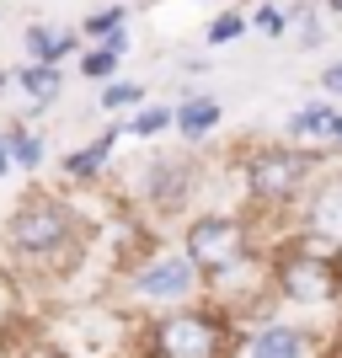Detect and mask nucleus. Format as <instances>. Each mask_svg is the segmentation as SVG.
Masks as SVG:
<instances>
[{"instance_id":"nucleus-2","label":"nucleus","mask_w":342,"mask_h":358,"mask_svg":"<svg viewBox=\"0 0 342 358\" xmlns=\"http://www.w3.org/2000/svg\"><path fill=\"white\" fill-rule=\"evenodd\" d=\"M230 353V310L225 305H177L155 315L139 337V358H225Z\"/></svg>"},{"instance_id":"nucleus-24","label":"nucleus","mask_w":342,"mask_h":358,"mask_svg":"<svg viewBox=\"0 0 342 358\" xmlns=\"http://www.w3.org/2000/svg\"><path fill=\"white\" fill-rule=\"evenodd\" d=\"M327 145H332V150H337V155H342V113H337V118H332V129H327Z\"/></svg>"},{"instance_id":"nucleus-18","label":"nucleus","mask_w":342,"mask_h":358,"mask_svg":"<svg viewBox=\"0 0 342 358\" xmlns=\"http://www.w3.org/2000/svg\"><path fill=\"white\" fill-rule=\"evenodd\" d=\"M22 331V284L11 268H0V343H11Z\"/></svg>"},{"instance_id":"nucleus-20","label":"nucleus","mask_w":342,"mask_h":358,"mask_svg":"<svg viewBox=\"0 0 342 358\" xmlns=\"http://www.w3.org/2000/svg\"><path fill=\"white\" fill-rule=\"evenodd\" d=\"M118 27H129V6H102V11H91L80 22V38L97 43V38H107V32H118Z\"/></svg>"},{"instance_id":"nucleus-3","label":"nucleus","mask_w":342,"mask_h":358,"mask_svg":"<svg viewBox=\"0 0 342 358\" xmlns=\"http://www.w3.org/2000/svg\"><path fill=\"white\" fill-rule=\"evenodd\" d=\"M252 246H257L252 224L236 220V214H193L187 230H182V252L198 262V273H204L208 289H225L236 273L257 268Z\"/></svg>"},{"instance_id":"nucleus-15","label":"nucleus","mask_w":342,"mask_h":358,"mask_svg":"<svg viewBox=\"0 0 342 358\" xmlns=\"http://www.w3.org/2000/svg\"><path fill=\"white\" fill-rule=\"evenodd\" d=\"M187 171H193V166L187 161H171V155H161V161H150L145 166V187H150V198H155V203H177L182 193H187Z\"/></svg>"},{"instance_id":"nucleus-10","label":"nucleus","mask_w":342,"mask_h":358,"mask_svg":"<svg viewBox=\"0 0 342 358\" xmlns=\"http://www.w3.org/2000/svg\"><path fill=\"white\" fill-rule=\"evenodd\" d=\"M80 43H86V38H80V27H48V22H27V27H22V59L64 64Z\"/></svg>"},{"instance_id":"nucleus-4","label":"nucleus","mask_w":342,"mask_h":358,"mask_svg":"<svg viewBox=\"0 0 342 358\" xmlns=\"http://www.w3.org/2000/svg\"><path fill=\"white\" fill-rule=\"evenodd\" d=\"M315 166L321 155L315 150H294V145H273V150H252L241 177H246V193L262 209H289L305 198V187L315 182Z\"/></svg>"},{"instance_id":"nucleus-5","label":"nucleus","mask_w":342,"mask_h":358,"mask_svg":"<svg viewBox=\"0 0 342 358\" xmlns=\"http://www.w3.org/2000/svg\"><path fill=\"white\" fill-rule=\"evenodd\" d=\"M273 289L289 305H337L342 299V257L321 252L315 241L299 236L273 257Z\"/></svg>"},{"instance_id":"nucleus-22","label":"nucleus","mask_w":342,"mask_h":358,"mask_svg":"<svg viewBox=\"0 0 342 358\" xmlns=\"http://www.w3.org/2000/svg\"><path fill=\"white\" fill-rule=\"evenodd\" d=\"M252 27H257V32H268V38H278V32L289 27V16H283V11H273V6H262V11L252 16Z\"/></svg>"},{"instance_id":"nucleus-1","label":"nucleus","mask_w":342,"mask_h":358,"mask_svg":"<svg viewBox=\"0 0 342 358\" xmlns=\"http://www.w3.org/2000/svg\"><path fill=\"white\" fill-rule=\"evenodd\" d=\"M6 252L22 262V268L43 273V268H70L75 257L86 252V220L64 193H48V187H32L11 203L6 214Z\"/></svg>"},{"instance_id":"nucleus-6","label":"nucleus","mask_w":342,"mask_h":358,"mask_svg":"<svg viewBox=\"0 0 342 358\" xmlns=\"http://www.w3.org/2000/svg\"><path fill=\"white\" fill-rule=\"evenodd\" d=\"M198 289H204V273H198V262L187 252H155L129 273V294L150 299V305H182Z\"/></svg>"},{"instance_id":"nucleus-27","label":"nucleus","mask_w":342,"mask_h":358,"mask_svg":"<svg viewBox=\"0 0 342 358\" xmlns=\"http://www.w3.org/2000/svg\"><path fill=\"white\" fill-rule=\"evenodd\" d=\"M32 358H64V353H32Z\"/></svg>"},{"instance_id":"nucleus-9","label":"nucleus","mask_w":342,"mask_h":358,"mask_svg":"<svg viewBox=\"0 0 342 358\" xmlns=\"http://www.w3.org/2000/svg\"><path fill=\"white\" fill-rule=\"evenodd\" d=\"M241 348H246V358H311L315 353L311 331L289 327V321H268V327H257Z\"/></svg>"},{"instance_id":"nucleus-19","label":"nucleus","mask_w":342,"mask_h":358,"mask_svg":"<svg viewBox=\"0 0 342 358\" xmlns=\"http://www.w3.org/2000/svg\"><path fill=\"white\" fill-rule=\"evenodd\" d=\"M102 113H134L139 102H150V91L139 86V80H123V75H113V80H102Z\"/></svg>"},{"instance_id":"nucleus-12","label":"nucleus","mask_w":342,"mask_h":358,"mask_svg":"<svg viewBox=\"0 0 342 358\" xmlns=\"http://www.w3.org/2000/svg\"><path fill=\"white\" fill-rule=\"evenodd\" d=\"M187 145H198V139H208L214 129H220V102L214 96H204V91H187L177 102V123H171Z\"/></svg>"},{"instance_id":"nucleus-26","label":"nucleus","mask_w":342,"mask_h":358,"mask_svg":"<svg viewBox=\"0 0 342 358\" xmlns=\"http://www.w3.org/2000/svg\"><path fill=\"white\" fill-rule=\"evenodd\" d=\"M6 86H11V70H6V64H0V91H6Z\"/></svg>"},{"instance_id":"nucleus-8","label":"nucleus","mask_w":342,"mask_h":358,"mask_svg":"<svg viewBox=\"0 0 342 358\" xmlns=\"http://www.w3.org/2000/svg\"><path fill=\"white\" fill-rule=\"evenodd\" d=\"M123 134H129L123 123H107L97 139H86L80 150H70V155H64V161H59V177L70 182V187H91L97 177H107V161H113V150H118Z\"/></svg>"},{"instance_id":"nucleus-23","label":"nucleus","mask_w":342,"mask_h":358,"mask_svg":"<svg viewBox=\"0 0 342 358\" xmlns=\"http://www.w3.org/2000/svg\"><path fill=\"white\" fill-rule=\"evenodd\" d=\"M321 91H332V96H342V64H327V75H321Z\"/></svg>"},{"instance_id":"nucleus-11","label":"nucleus","mask_w":342,"mask_h":358,"mask_svg":"<svg viewBox=\"0 0 342 358\" xmlns=\"http://www.w3.org/2000/svg\"><path fill=\"white\" fill-rule=\"evenodd\" d=\"M11 86L27 96L32 107H54L64 96V64H43V59H22L11 70Z\"/></svg>"},{"instance_id":"nucleus-16","label":"nucleus","mask_w":342,"mask_h":358,"mask_svg":"<svg viewBox=\"0 0 342 358\" xmlns=\"http://www.w3.org/2000/svg\"><path fill=\"white\" fill-rule=\"evenodd\" d=\"M332 118H337V107H332V102H311V107H299L294 118H289V139H294V145H305V139H327Z\"/></svg>"},{"instance_id":"nucleus-21","label":"nucleus","mask_w":342,"mask_h":358,"mask_svg":"<svg viewBox=\"0 0 342 358\" xmlns=\"http://www.w3.org/2000/svg\"><path fill=\"white\" fill-rule=\"evenodd\" d=\"M246 27H252V22H246L241 11H220L214 22H208V43H214V48H225V43H236V38H241Z\"/></svg>"},{"instance_id":"nucleus-7","label":"nucleus","mask_w":342,"mask_h":358,"mask_svg":"<svg viewBox=\"0 0 342 358\" xmlns=\"http://www.w3.org/2000/svg\"><path fill=\"white\" fill-rule=\"evenodd\" d=\"M294 224H299V236H305V241L342 252V171L305 187V203H299Z\"/></svg>"},{"instance_id":"nucleus-17","label":"nucleus","mask_w":342,"mask_h":358,"mask_svg":"<svg viewBox=\"0 0 342 358\" xmlns=\"http://www.w3.org/2000/svg\"><path fill=\"white\" fill-rule=\"evenodd\" d=\"M171 123H177V107H161V102H139V107H134V118L123 123V129H129L134 139H161L166 129H171Z\"/></svg>"},{"instance_id":"nucleus-14","label":"nucleus","mask_w":342,"mask_h":358,"mask_svg":"<svg viewBox=\"0 0 342 358\" xmlns=\"http://www.w3.org/2000/svg\"><path fill=\"white\" fill-rule=\"evenodd\" d=\"M0 139H6V150H11V166L22 171V177L43 171V161H48V145H43V134H38L32 123H6V129H0Z\"/></svg>"},{"instance_id":"nucleus-25","label":"nucleus","mask_w":342,"mask_h":358,"mask_svg":"<svg viewBox=\"0 0 342 358\" xmlns=\"http://www.w3.org/2000/svg\"><path fill=\"white\" fill-rule=\"evenodd\" d=\"M11 171H16V166H11V150H6V139H0V182L11 177Z\"/></svg>"},{"instance_id":"nucleus-13","label":"nucleus","mask_w":342,"mask_h":358,"mask_svg":"<svg viewBox=\"0 0 342 358\" xmlns=\"http://www.w3.org/2000/svg\"><path fill=\"white\" fill-rule=\"evenodd\" d=\"M123 54H129V27H118V32H107V38H97V43L80 54V75L102 86V80H113V75H118Z\"/></svg>"}]
</instances>
